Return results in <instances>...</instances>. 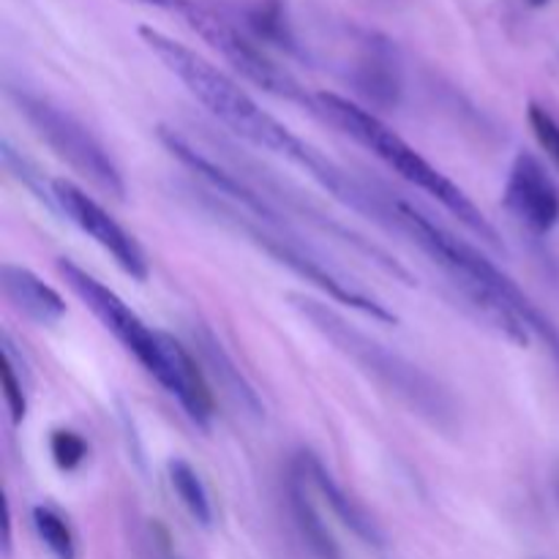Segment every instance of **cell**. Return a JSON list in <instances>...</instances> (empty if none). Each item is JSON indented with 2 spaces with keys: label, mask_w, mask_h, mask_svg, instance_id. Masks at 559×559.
Masks as SVG:
<instances>
[{
  "label": "cell",
  "mask_w": 559,
  "mask_h": 559,
  "mask_svg": "<svg viewBox=\"0 0 559 559\" xmlns=\"http://www.w3.org/2000/svg\"><path fill=\"white\" fill-rule=\"evenodd\" d=\"M382 218L399 233L407 235L431 262H437V267L451 278V284H456L459 295L469 300L480 311V317L495 325V331L522 347L530 342V333H538L559 360L557 328L489 257L480 254L464 238H456L451 229L437 224L435 218L420 213L409 202H382Z\"/></svg>",
  "instance_id": "obj_1"
},
{
  "label": "cell",
  "mask_w": 559,
  "mask_h": 559,
  "mask_svg": "<svg viewBox=\"0 0 559 559\" xmlns=\"http://www.w3.org/2000/svg\"><path fill=\"white\" fill-rule=\"evenodd\" d=\"M140 38L145 41V47L178 76L186 85V91L218 120V123L227 126L229 131L240 136V140L251 142V145L262 147V151L278 153V156H287L289 162L300 164V167L309 169L311 175H320V169L325 167L328 158H322L314 147L306 145L300 136H295L282 120L273 118L271 112L260 107L243 87L235 80H229L224 71H218L216 66L207 63L205 58L189 49L186 44L175 41V38L164 36L156 27H140Z\"/></svg>",
  "instance_id": "obj_2"
},
{
  "label": "cell",
  "mask_w": 559,
  "mask_h": 559,
  "mask_svg": "<svg viewBox=\"0 0 559 559\" xmlns=\"http://www.w3.org/2000/svg\"><path fill=\"white\" fill-rule=\"evenodd\" d=\"M289 304H293V309L298 311L304 320L311 322V328H314L317 333H322L344 358L353 360V364L358 366L369 380H374L382 391H388L391 396H396L399 402L407 404L418 418H424L426 424L435 426V429L456 431V402H453L451 393H448L429 371L415 366L413 360H407L404 355L388 349L385 344H380L377 338L366 336V333L358 331L353 322H347L342 314L328 309L320 300L306 298V295H289Z\"/></svg>",
  "instance_id": "obj_3"
},
{
  "label": "cell",
  "mask_w": 559,
  "mask_h": 559,
  "mask_svg": "<svg viewBox=\"0 0 559 559\" xmlns=\"http://www.w3.org/2000/svg\"><path fill=\"white\" fill-rule=\"evenodd\" d=\"M314 104L333 126H338L344 134H349L355 142H360L366 151L374 153V156L380 158L382 164H388L399 178H404L407 183H413L415 189L435 197V200L440 202L445 211H451L469 233L484 238L486 243L497 246L495 227H491L489 218L475 207V202L469 200L453 180H448L435 164L426 162L413 145H407L391 126L382 123L374 112L358 107V104L338 96V93H317Z\"/></svg>",
  "instance_id": "obj_4"
},
{
  "label": "cell",
  "mask_w": 559,
  "mask_h": 559,
  "mask_svg": "<svg viewBox=\"0 0 559 559\" xmlns=\"http://www.w3.org/2000/svg\"><path fill=\"white\" fill-rule=\"evenodd\" d=\"M16 109L27 120L36 136H41L49 145V151L69 164L76 175L96 186L104 194L123 200L126 183L120 175L118 164L107 153V147L93 136V131L85 123L74 118L71 112L60 109L58 104L47 102L41 96H33L27 91H11Z\"/></svg>",
  "instance_id": "obj_5"
},
{
  "label": "cell",
  "mask_w": 559,
  "mask_h": 559,
  "mask_svg": "<svg viewBox=\"0 0 559 559\" xmlns=\"http://www.w3.org/2000/svg\"><path fill=\"white\" fill-rule=\"evenodd\" d=\"M58 271L63 276V282L69 284L71 293L98 317L104 328L134 355L142 364V369L147 374L156 377L164 385L167 380V347H164V333L151 331L134 311L129 309V304L120 300V295H115L112 289L104 287L96 276L80 267L71 260H58Z\"/></svg>",
  "instance_id": "obj_6"
},
{
  "label": "cell",
  "mask_w": 559,
  "mask_h": 559,
  "mask_svg": "<svg viewBox=\"0 0 559 559\" xmlns=\"http://www.w3.org/2000/svg\"><path fill=\"white\" fill-rule=\"evenodd\" d=\"M178 11L183 14V20L189 22L202 38H205L207 47L216 49V52L222 55V58L227 60L240 76H246V80L254 82V85L262 87V91L273 93V96L287 98V102H295V104H304V107H311V98L306 96L304 87H300L298 82L282 69V66L273 63L260 47H254L249 38L240 36L229 22H224L222 16L211 14V11L202 9V5L189 3V0H183Z\"/></svg>",
  "instance_id": "obj_7"
},
{
  "label": "cell",
  "mask_w": 559,
  "mask_h": 559,
  "mask_svg": "<svg viewBox=\"0 0 559 559\" xmlns=\"http://www.w3.org/2000/svg\"><path fill=\"white\" fill-rule=\"evenodd\" d=\"M224 218H227L229 224H235L240 233L249 235V240H254V243L260 246L262 251H267L273 260L282 262V265H287L289 271L298 273V276H304L306 282H311L314 287H320L322 293L331 295L333 300H338V304H347L349 309H358L360 314L371 317V320L396 322V314H391V311H388L380 300L369 298V295L360 293V289L349 287V282H342V278H338L331 267L322 265V262L317 260L309 249L293 243V238H289L287 233H282V229H276V227H267V224H251L249 218L240 216V213H224Z\"/></svg>",
  "instance_id": "obj_8"
},
{
  "label": "cell",
  "mask_w": 559,
  "mask_h": 559,
  "mask_svg": "<svg viewBox=\"0 0 559 559\" xmlns=\"http://www.w3.org/2000/svg\"><path fill=\"white\" fill-rule=\"evenodd\" d=\"M52 194L60 211L66 213L71 224L82 229L91 240H96L123 273H129L136 282L147 278V260L145 251L134 240V235L126 233L87 191L74 186L71 180H52Z\"/></svg>",
  "instance_id": "obj_9"
},
{
  "label": "cell",
  "mask_w": 559,
  "mask_h": 559,
  "mask_svg": "<svg viewBox=\"0 0 559 559\" xmlns=\"http://www.w3.org/2000/svg\"><path fill=\"white\" fill-rule=\"evenodd\" d=\"M506 205L535 235H546L559 224V189L544 164L530 153H519L506 183Z\"/></svg>",
  "instance_id": "obj_10"
},
{
  "label": "cell",
  "mask_w": 559,
  "mask_h": 559,
  "mask_svg": "<svg viewBox=\"0 0 559 559\" xmlns=\"http://www.w3.org/2000/svg\"><path fill=\"white\" fill-rule=\"evenodd\" d=\"M164 347H167V380L164 388L173 393L197 426H207L213 418V393L207 385L205 371L200 369L194 355L164 333Z\"/></svg>",
  "instance_id": "obj_11"
},
{
  "label": "cell",
  "mask_w": 559,
  "mask_h": 559,
  "mask_svg": "<svg viewBox=\"0 0 559 559\" xmlns=\"http://www.w3.org/2000/svg\"><path fill=\"white\" fill-rule=\"evenodd\" d=\"M306 486H309V478H306L304 462H300L298 456L293 462V467H289L287 478V502L295 530H298L306 549H309L317 559H342V549H338L336 538L331 535L328 524L322 522L320 511H317V506L311 502V495Z\"/></svg>",
  "instance_id": "obj_12"
},
{
  "label": "cell",
  "mask_w": 559,
  "mask_h": 559,
  "mask_svg": "<svg viewBox=\"0 0 559 559\" xmlns=\"http://www.w3.org/2000/svg\"><path fill=\"white\" fill-rule=\"evenodd\" d=\"M0 289H3V298L9 300L20 314L38 322V325H55V322L66 314L63 298H60L49 284H44L36 273L27 271V267H0Z\"/></svg>",
  "instance_id": "obj_13"
},
{
  "label": "cell",
  "mask_w": 559,
  "mask_h": 559,
  "mask_svg": "<svg viewBox=\"0 0 559 559\" xmlns=\"http://www.w3.org/2000/svg\"><path fill=\"white\" fill-rule=\"evenodd\" d=\"M194 342H197V349H200V355H202V364L207 366V371H211L213 380L218 382V388H222V391L227 393V396L233 399L240 409H249L254 418H260L262 415L260 399H257L254 388L243 380L240 369H235L233 358L224 353L222 342H218V338L213 336L207 328H194Z\"/></svg>",
  "instance_id": "obj_14"
},
{
  "label": "cell",
  "mask_w": 559,
  "mask_h": 559,
  "mask_svg": "<svg viewBox=\"0 0 559 559\" xmlns=\"http://www.w3.org/2000/svg\"><path fill=\"white\" fill-rule=\"evenodd\" d=\"M300 459H304V467H306V473H309V480L317 486V491H320V495L325 497L328 506L333 508V513H336V516L342 519V522L347 524V527L353 530V533L358 535V538H364L366 544L380 546L382 544L380 530H377V524L371 522L369 516H366L364 508H360L355 500H349V497L344 495V491L338 489L336 484H333V478H331V475H328V469L322 467V464L317 462L314 456L304 453V456H300Z\"/></svg>",
  "instance_id": "obj_15"
},
{
  "label": "cell",
  "mask_w": 559,
  "mask_h": 559,
  "mask_svg": "<svg viewBox=\"0 0 559 559\" xmlns=\"http://www.w3.org/2000/svg\"><path fill=\"white\" fill-rule=\"evenodd\" d=\"M355 87L382 109L396 107L399 96H402V80H399L396 66L391 63V58H385L380 52H371L358 66V71H355Z\"/></svg>",
  "instance_id": "obj_16"
},
{
  "label": "cell",
  "mask_w": 559,
  "mask_h": 559,
  "mask_svg": "<svg viewBox=\"0 0 559 559\" xmlns=\"http://www.w3.org/2000/svg\"><path fill=\"white\" fill-rule=\"evenodd\" d=\"M167 473L175 495L183 502L186 511L191 513V519H194L197 524H202V527H211L213 506L211 497H207L205 484H202V478L197 475V469L191 467L189 462H183V459H173V462L167 464Z\"/></svg>",
  "instance_id": "obj_17"
},
{
  "label": "cell",
  "mask_w": 559,
  "mask_h": 559,
  "mask_svg": "<svg viewBox=\"0 0 559 559\" xmlns=\"http://www.w3.org/2000/svg\"><path fill=\"white\" fill-rule=\"evenodd\" d=\"M33 527H36L41 544L52 551L55 559H76L74 533L58 511L47 506L33 508Z\"/></svg>",
  "instance_id": "obj_18"
},
{
  "label": "cell",
  "mask_w": 559,
  "mask_h": 559,
  "mask_svg": "<svg viewBox=\"0 0 559 559\" xmlns=\"http://www.w3.org/2000/svg\"><path fill=\"white\" fill-rule=\"evenodd\" d=\"M251 27H254L262 38L276 44V47L295 49L293 33H289L287 22H284V11L278 0H265L262 5H257V9L251 11Z\"/></svg>",
  "instance_id": "obj_19"
},
{
  "label": "cell",
  "mask_w": 559,
  "mask_h": 559,
  "mask_svg": "<svg viewBox=\"0 0 559 559\" xmlns=\"http://www.w3.org/2000/svg\"><path fill=\"white\" fill-rule=\"evenodd\" d=\"M0 382H3V399L14 424H22L27 413V399L22 380L14 374V355H11L9 336H3V366H0Z\"/></svg>",
  "instance_id": "obj_20"
},
{
  "label": "cell",
  "mask_w": 559,
  "mask_h": 559,
  "mask_svg": "<svg viewBox=\"0 0 559 559\" xmlns=\"http://www.w3.org/2000/svg\"><path fill=\"white\" fill-rule=\"evenodd\" d=\"M49 453H52L55 464L63 473H71V469H76L87 459V442L80 435H74V431L58 429L49 437Z\"/></svg>",
  "instance_id": "obj_21"
},
{
  "label": "cell",
  "mask_w": 559,
  "mask_h": 559,
  "mask_svg": "<svg viewBox=\"0 0 559 559\" xmlns=\"http://www.w3.org/2000/svg\"><path fill=\"white\" fill-rule=\"evenodd\" d=\"M527 120H530V129H533L535 140H538V145L544 147L546 156H549L551 164L559 169V123H557V118L549 112V109L540 107V104H530Z\"/></svg>",
  "instance_id": "obj_22"
},
{
  "label": "cell",
  "mask_w": 559,
  "mask_h": 559,
  "mask_svg": "<svg viewBox=\"0 0 559 559\" xmlns=\"http://www.w3.org/2000/svg\"><path fill=\"white\" fill-rule=\"evenodd\" d=\"M3 511H5V516H3V555L9 557L11 555V508H9V502L3 506Z\"/></svg>",
  "instance_id": "obj_23"
},
{
  "label": "cell",
  "mask_w": 559,
  "mask_h": 559,
  "mask_svg": "<svg viewBox=\"0 0 559 559\" xmlns=\"http://www.w3.org/2000/svg\"><path fill=\"white\" fill-rule=\"evenodd\" d=\"M142 3L158 5V9H175V11H178V5L183 3V0H142Z\"/></svg>",
  "instance_id": "obj_24"
},
{
  "label": "cell",
  "mask_w": 559,
  "mask_h": 559,
  "mask_svg": "<svg viewBox=\"0 0 559 559\" xmlns=\"http://www.w3.org/2000/svg\"><path fill=\"white\" fill-rule=\"evenodd\" d=\"M530 3H533V5H546V3H549V0H530Z\"/></svg>",
  "instance_id": "obj_25"
},
{
  "label": "cell",
  "mask_w": 559,
  "mask_h": 559,
  "mask_svg": "<svg viewBox=\"0 0 559 559\" xmlns=\"http://www.w3.org/2000/svg\"><path fill=\"white\" fill-rule=\"evenodd\" d=\"M555 495H557V502H559V475H557V480H555Z\"/></svg>",
  "instance_id": "obj_26"
}]
</instances>
